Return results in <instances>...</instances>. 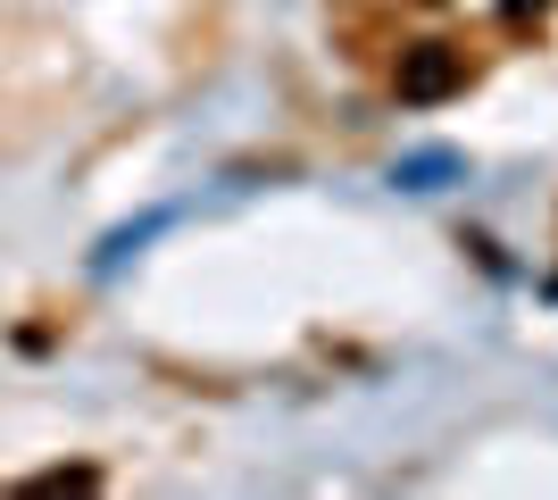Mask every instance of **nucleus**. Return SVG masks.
<instances>
[{"mask_svg": "<svg viewBox=\"0 0 558 500\" xmlns=\"http://www.w3.org/2000/svg\"><path fill=\"white\" fill-rule=\"evenodd\" d=\"M466 84V59L450 42H417V50H400V68H392V93L409 100V109H434V100H450Z\"/></svg>", "mask_w": 558, "mask_h": 500, "instance_id": "nucleus-1", "label": "nucleus"}, {"mask_svg": "<svg viewBox=\"0 0 558 500\" xmlns=\"http://www.w3.org/2000/svg\"><path fill=\"white\" fill-rule=\"evenodd\" d=\"M434 175H459V159H409L400 167V184H417V192H434Z\"/></svg>", "mask_w": 558, "mask_h": 500, "instance_id": "nucleus-2", "label": "nucleus"}]
</instances>
